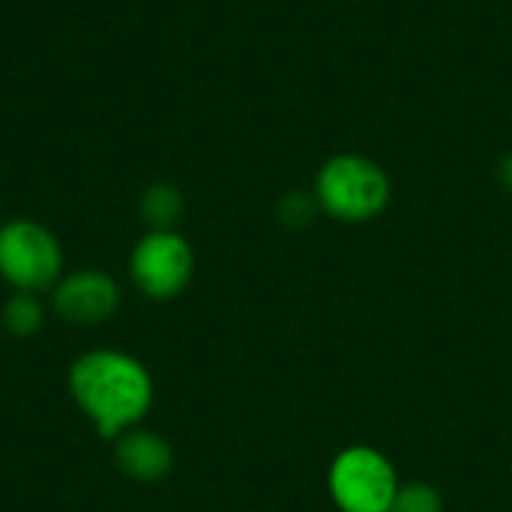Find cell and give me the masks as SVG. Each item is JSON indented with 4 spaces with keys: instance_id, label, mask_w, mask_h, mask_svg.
I'll return each instance as SVG.
<instances>
[{
    "instance_id": "1",
    "label": "cell",
    "mask_w": 512,
    "mask_h": 512,
    "mask_svg": "<svg viewBox=\"0 0 512 512\" xmlns=\"http://www.w3.org/2000/svg\"><path fill=\"white\" fill-rule=\"evenodd\" d=\"M69 396L99 438L117 441L150 414L153 375L126 351L93 348L69 366Z\"/></svg>"
},
{
    "instance_id": "2",
    "label": "cell",
    "mask_w": 512,
    "mask_h": 512,
    "mask_svg": "<svg viewBox=\"0 0 512 512\" xmlns=\"http://www.w3.org/2000/svg\"><path fill=\"white\" fill-rule=\"evenodd\" d=\"M315 201L330 219L360 225L378 219L393 201L390 174L363 153H336L315 174Z\"/></svg>"
},
{
    "instance_id": "3",
    "label": "cell",
    "mask_w": 512,
    "mask_h": 512,
    "mask_svg": "<svg viewBox=\"0 0 512 512\" xmlns=\"http://www.w3.org/2000/svg\"><path fill=\"white\" fill-rule=\"evenodd\" d=\"M399 489L396 465L369 444L339 450L327 468V492L339 512H390Z\"/></svg>"
},
{
    "instance_id": "4",
    "label": "cell",
    "mask_w": 512,
    "mask_h": 512,
    "mask_svg": "<svg viewBox=\"0 0 512 512\" xmlns=\"http://www.w3.org/2000/svg\"><path fill=\"white\" fill-rule=\"evenodd\" d=\"M0 279L15 294H45L63 279V249L51 228L36 219L0 225Z\"/></svg>"
},
{
    "instance_id": "5",
    "label": "cell",
    "mask_w": 512,
    "mask_h": 512,
    "mask_svg": "<svg viewBox=\"0 0 512 512\" xmlns=\"http://www.w3.org/2000/svg\"><path fill=\"white\" fill-rule=\"evenodd\" d=\"M129 276L144 297L174 300L195 276V249L177 228H150L132 246Z\"/></svg>"
},
{
    "instance_id": "6",
    "label": "cell",
    "mask_w": 512,
    "mask_h": 512,
    "mask_svg": "<svg viewBox=\"0 0 512 512\" xmlns=\"http://www.w3.org/2000/svg\"><path fill=\"white\" fill-rule=\"evenodd\" d=\"M57 318L75 327H99L120 309V285L105 270H72L51 291Z\"/></svg>"
},
{
    "instance_id": "7",
    "label": "cell",
    "mask_w": 512,
    "mask_h": 512,
    "mask_svg": "<svg viewBox=\"0 0 512 512\" xmlns=\"http://www.w3.org/2000/svg\"><path fill=\"white\" fill-rule=\"evenodd\" d=\"M114 462L135 483H159L174 468V450L162 435L135 426L114 441Z\"/></svg>"
},
{
    "instance_id": "8",
    "label": "cell",
    "mask_w": 512,
    "mask_h": 512,
    "mask_svg": "<svg viewBox=\"0 0 512 512\" xmlns=\"http://www.w3.org/2000/svg\"><path fill=\"white\" fill-rule=\"evenodd\" d=\"M183 210H186V201L174 183H153L138 198V213L150 228H174Z\"/></svg>"
},
{
    "instance_id": "9",
    "label": "cell",
    "mask_w": 512,
    "mask_h": 512,
    "mask_svg": "<svg viewBox=\"0 0 512 512\" xmlns=\"http://www.w3.org/2000/svg\"><path fill=\"white\" fill-rule=\"evenodd\" d=\"M45 324V306L36 294H12L3 306V327L15 339H30Z\"/></svg>"
},
{
    "instance_id": "10",
    "label": "cell",
    "mask_w": 512,
    "mask_h": 512,
    "mask_svg": "<svg viewBox=\"0 0 512 512\" xmlns=\"http://www.w3.org/2000/svg\"><path fill=\"white\" fill-rule=\"evenodd\" d=\"M390 512H444V498L432 483H402Z\"/></svg>"
},
{
    "instance_id": "11",
    "label": "cell",
    "mask_w": 512,
    "mask_h": 512,
    "mask_svg": "<svg viewBox=\"0 0 512 512\" xmlns=\"http://www.w3.org/2000/svg\"><path fill=\"white\" fill-rule=\"evenodd\" d=\"M315 210H318L315 195L312 198L309 195H288V198L279 201V219L288 228H303L315 216Z\"/></svg>"
},
{
    "instance_id": "12",
    "label": "cell",
    "mask_w": 512,
    "mask_h": 512,
    "mask_svg": "<svg viewBox=\"0 0 512 512\" xmlns=\"http://www.w3.org/2000/svg\"><path fill=\"white\" fill-rule=\"evenodd\" d=\"M498 180H501V186L512 195V153L501 159V165H498Z\"/></svg>"
}]
</instances>
